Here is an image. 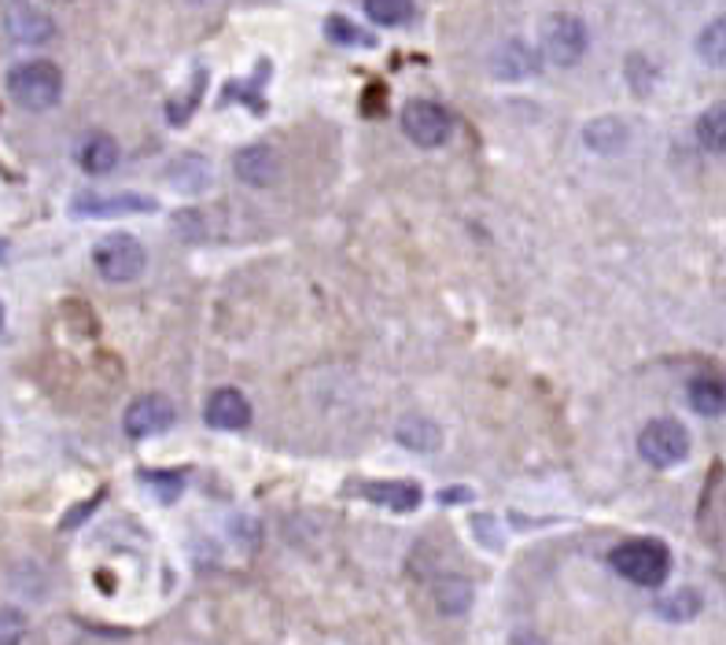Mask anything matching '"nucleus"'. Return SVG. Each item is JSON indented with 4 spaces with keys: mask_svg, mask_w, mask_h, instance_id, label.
<instances>
[{
    "mask_svg": "<svg viewBox=\"0 0 726 645\" xmlns=\"http://www.w3.org/2000/svg\"><path fill=\"white\" fill-rule=\"evenodd\" d=\"M726 19L719 16L716 22H708L705 33H700V56H705L708 67H723L726 63Z\"/></svg>",
    "mask_w": 726,
    "mask_h": 645,
    "instance_id": "nucleus-22",
    "label": "nucleus"
},
{
    "mask_svg": "<svg viewBox=\"0 0 726 645\" xmlns=\"http://www.w3.org/2000/svg\"><path fill=\"white\" fill-rule=\"evenodd\" d=\"M613 568L638 586H661L672 572V553L656 538H635L613 550Z\"/></svg>",
    "mask_w": 726,
    "mask_h": 645,
    "instance_id": "nucleus-2",
    "label": "nucleus"
},
{
    "mask_svg": "<svg viewBox=\"0 0 726 645\" xmlns=\"http://www.w3.org/2000/svg\"><path fill=\"white\" fill-rule=\"evenodd\" d=\"M248 421H251V406L236 387H222L206 399V424H211V429L236 432V429H248Z\"/></svg>",
    "mask_w": 726,
    "mask_h": 645,
    "instance_id": "nucleus-10",
    "label": "nucleus"
},
{
    "mask_svg": "<svg viewBox=\"0 0 726 645\" xmlns=\"http://www.w3.org/2000/svg\"><path fill=\"white\" fill-rule=\"evenodd\" d=\"M362 498L384 505V510H395V513H410L421 505V487L417 483H406V480H391V483H362L359 487Z\"/></svg>",
    "mask_w": 726,
    "mask_h": 645,
    "instance_id": "nucleus-11",
    "label": "nucleus"
},
{
    "mask_svg": "<svg viewBox=\"0 0 726 645\" xmlns=\"http://www.w3.org/2000/svg\"><path fill=\"white\" fill-rule=\"evenodd\" d=\"M365 16L380 27H402L413 19V0H365Z\"/></svg>",
    "mask_w": 726,
    "mask_h": 645,
    "instance_id": "nucleus-19",
    "label": "nucleus"
},
{
    "mask_svg": "<svg viewBox=\"0 0 726 645\" xmlns=\"http://www.w3.org/2000/svg\"><path fill=\"white\" fill-rule=\"evenodd\" d=\"M586 27L575 16H549L543 27V52L549 63L557 67H575L586 52Z\"/></svg>",
    "mask_w": 726,
    "mask_h": 645,
    "instance_id": "nucleus-6",
    "label": "nucleus"
},
{
    "mask_svg": "<svg viewBox=\"0 0 726 645\" xmlns=\"http://www.w3.org/2000/svg\"><path fill=\"white\" fill-rule=\"evenodd\" d=\"M144 248L130 233H111L92 248V266L108 284H130L144 273Z\"/></svg>",
    "mask_w": 726,
    "mask_h": 645,
    "instance_id": "nucleus-3",
    "label": "nucleus"
},
{
    "mask_svg": "<svg viewBox=\"0 0 726 645\" xmlns=\"http://www.w3.org/2000/svg\"><path fill=\"white\" fill-rule=\"evenodd\" d=\"M325 33H329V38L336 41V44H351V49H362V44H365V49H373V44H376L373 33L362 30V27H354L347 16H332V19L325 22Z\"/></svg>",
    "mask_w": 726,
    "mask_h": 645,
    "instance_id": "nucleus-20",
    "label": "nucleus"
},
{
    "mask_svg": "<svg viewBox=\"0 0 726 645\" xmlns=\"http://www.w3.org/2000/svg\"><path fill=\"white\" fill-rule=\"evenodd\" d=\"M4 30H8V38L19 44H44V41H52L56 22L49 11L30 4V0H11L4 8Z\"/></svg>",
    "mask_w": 726,
    "mask_h": 645,
    "instance_id": "nucleus-7",
    "label": "nucleus"
},
{
    "mask_svg": "<svg viewBox=\"0 0 726 645\" xmlns=\"http://www.w3.org/2000/svg\"><path fill=\"white\" fill-rule=\"evenodd\" d=\"M656 613H661L664 619H675V624H683V619H694L700 613V594L697 591H675L672 597L656 602Z\"/></svg>",
    "mask_w": 726,
    "mask_h": 645,
    "instance_id": "nucleus-21",
    "label": "nucleus"
},
{
    "mask_svg": "<svg viewBox=\"0 0 726 645\" xmlns=\"http://www.w3.org/2000/svg\"><path fill=\"white\" fill-rule=\"evenodd\" d=\"M689 402H694V410L700 417H719L723 413V384L716 376H697L694 384H689Z\"/></svg>",
    "mask_w": 726,
    "mask_h": 645,
    "instance_id": "nucleus-18",
    "label": "nucleus"
},
{
    "mask_svg": "<svg viewBox=\"0 0 726 645\" xmlns=\"http://www.w3.org/2000/svg\"><path fill=\"white\" fill-rule=\"evenodd\" d=\"M538 67V56L527 41H505L498 52H494V74L502 82H521Z\"/></svg>",
    "mask_w": 726,
    "mask_h": 645,
    "instance_id": "nucleus-13",
    "label": "nucleus"
},
{
    "mask_svg": "<svg viewBox=\"0 0 726 645\" xmlns=\"http://www.w3.org/2000/svg\"><path fill=\"white\" fill-rule=\"evenodd\" d=\"M399 443H406L410 451H435V446L443 443L440 429H435L432 421L424 417H406L399 424Z\"/></svg>",
    "mask_w": 726,
    "mask_h": 645,
    "instance_id": "nucleus-17",
    "label": "nucleus"
},
{
    "mask_svg": "<svg viewBox=\"0 0 726 645\" xmlns=\"http://www.w3.org/2000/svg\"><path fill=\"white\" fill-rule=\"evenodd\" d=\"M144 483H148V487H159V498H163V502H174L184 480L178 476V472H174V476H167V472H144Z\"/></svg>",
    "mask_w": 726,
    "mask_h": 645,
    "instance_id": "nucleus-25",
    "label": "nucleus"
},
{
    "mask_svg": "<svg viewBox=\"0 0 726 645\" xmlns=\"http://www.w3.org/2000/svg\"><path fill=\"white\" fill-rule=\"evenodd\" d=\"M583 141L597 155H616V152H624V148H627L631 130H627V122H619V119H613V114H605V119H594L591 125H586Z\"/></svg>",
    "mask_w": 726,
    "mask_h": 645,
    "instance_id": "nucleus-14",
    "label": "nucleus"
},
{
    "mask_svg": "<svg viewBox=\"0 0 726 645\" xmlns=\"http://www.w3.org/2000/svg\"><path fill=\"white\" fill-rule=\"evenodd\" d=\"M174 421H178L174 402L163 395H141L137 402H130V410H125V417H122L125 432H130L133 440H148V435L167 432Z\"/></svg>",
    "mask_w": 726,
    "mask_h": 645,
    "instance_id": "nucleus-8",
    "label": "nucleus"
},
{
    "mask_svg": "<svg viewBox=\"0 0 726 645\" xmlns=\"http://www.w3.org/2000/svg\"><path fill=\"white\" fill-rule=\"evenodd\" d=\"M0 329H4V303H0Z\"/></svg>",
    "mask_w": 726,
    "mask_h": 645,
    "instance_id": "nucleus-27",
    "label": "nucleus"
},
{
    "mask_svg": "<svg viewBox=\"0 0 726 645\" xmlns=\"http://www.w3.org/2000/svg\"><path fill=\"white\" fill-rule=\"evenodd\" d=\"M451 130H454L451 114H446L443 103H435V100H413L406 103V111H402V133L421 148L446 144L451 141Z\"/></svg>",
    "mask_w": 726,
    "mask_h": 645,
    "instance_id": "nucleus-5",
    "label": "nucleus"
},
{
    "mask_svg": "<svg viewBox=\"0 0 726 645\" xmlns=\"http://www.w3.org/2000/svg\"><path fill=\"white\" fill-rule=\"evenodd\" d=\"M236 178L244 181V184H255V189L270 184V181L276 178V155H273V148H266V144H251V148H244V152H236Z\"/></svg>",
    "mask_w": 726,
    "mask_h": 645,
    "instance_id": "nucleus-15",
    "label": "nucleus"
},
{
    "mask_svg": "<svg viewBox=\"0 0 726 645\" xmlns=\"http://www.w3.org/2000/svg\"><path fill=\"white\" fill-rule=\"evenodd\" d=\"M71 211L85 214V218H122V214H152V211H159V203L152 200V195H141V192H111V195L82 192L71 203Z\"/></svg>",
    "mask_w": 726,
    "mask_h": 645,
    "instance_id": "nucleus-9",
    "label": "nucleus"
},
{
    "mask_svg": "<svg viewBox=\"0 0 726 645\" xmlns=\"http://www.w3.org/2000/svg\"><path fill=\"white\" fill-rule=\"evenodd\" d=\"M697 141H700L705 152L723 155V148H726V108H723V103H716V108H708L705 114H700Z\"/></svg>",
    "mask_w": 726,
    "mask_h": 645,
    "instance_id": "nucleus-16",
    "label": "nucleus"
},
{
    "mask_svg": "<svg viewBox=\"0 0 726 645\" xmlns=\"http://www.w3.org/2000/svg\"><path fill=\"white\" fill-rule=\"evenodd\" d=\"M468 602H472V586L465 580H457V575H454V580L440 583V608H443V613H465Z\"/></svg>",
    "mask_w": 726,
    "mask_h": 645,
    "instance_id": "nucleus-23",
    "label": "nucleus"
},
{
    "mask_svg": "<svg viewBox=\"0 0 726 645\" xmlns=\"http://www.w3.org/2000/svg\"><path fill=\"white\" fill-rule=\"evenodd\" d=\"M4 255H8V244H4V240H0V259H4Z\"/></svg>",
    "mask_w": 726,
    "mask_h": 645,
    "instance_id": "nucleus-26",
    "label": "nucleus"
},
{
    "mask_svg": "<svg viewBox=\"0 0 726 645\" xmlns=\"http://www.w3.org/2000/svg\"><path fill=\"white\" fill-rule=\"evenodd\" d=\"M27 635V616L19 608H0V645H19Z\"/></svg>",
    "mask_w": 726,
    "mask_h": 645,
    "instance_id": "nucleus-24",
    "label": "nucleus"
},
{
    "mask_svg": "<svg viewBox=\"0 0 726 645\" xmlns=\"http://www.w3.org/2000/svg\"><path fill=\"white\" fill-rule=\"evenodd\" d=\"M78 167L92 178H103L119 167V144L108 133H89L82 144H78Z\"/></svg>",
    "mask_w": 726,
    "mask_h": 645,
    "instance_id": "nucleus-12",
    "label": "nucleus"
},
{
    "mask_svg": "<svg viewBox=\"0 0 726 645\" xmlns=\"http://www.w3.org/2000/svg\"><path fill=\"white\" fill-rule=\"evenodd\" d=\"M195 4H206V0H195Z\"/></svg>",
    "mask_w": 726,
    "mask_h": 645,
    "instance_id": "nucleus-28",
    "label": "nucleus"
},
{
    "mask_svg": "<svg viewBox=\"0 0 726 645\" xmlns=\"http://www.w3.org/2000/svg\"><path fill=\"white\" fill-rule=\"evenodd\" d=\"M638 454L656 468H672V465H678V461H686L689 435H686L683 424L672 421V417L649 421L645 424V432L638 435Z\"/></svg>",
    "mask_w": 726,
    "mask_h": 645,
    "instance_id": "nucleus-4",
    "label": "nucleus"
},
{
    "mask_svg": "<svg viewBox=\"0 0 726 645\" xmlns=\"http://www.w3.org/2000/svg\"><path fill=\"white\" fill-rule=\"evenodd\" d=\"M8 97L27 111H49L63 97V74L49 60H27L8 71Z\"/></svg>",
    "mask_w": 726,
    "mask_h": 645,
    "instance_id": "nucleus-1",
    "label": "nucleus"
}]
</instances>
